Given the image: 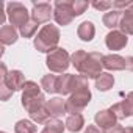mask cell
Returning a JSON list of instances; mask_svg holds the SVG:
<instances>
[{"label": "cell", "instance_id": "20", "mask_svg": "<svg viewBox=\"0 0 133 133\" xmlns=\"http://www.w3.org/2000/svg\"><path fill=\"white\" fill-rule=\"evenodd\" d=\"M64 130H66V124H63L59 117H50L44 124L41 133H64Z\"/></svg>", "mask_w": 133, "mask_h": 133}, {"label": "cell", "instance_id": "24", "mask_svg": "<svg viewBox=\"0 0 133 133\" xmlns=\"http://www.w3.org/2000/svg\"><path fill=\"white\" fill-rule=\"evenodd\" d=\"M121 107H122V113H124V119L125 117H131L133 116V91H130L125 99L121 102Z\"/></svg>", "mask_w": 133, "mask_h": 133}, {"label": "cell", "instance_id": "3", "mask_svg": "<svg viewBox=\"0 0 133 133\" xmlns=\"http://www.w3.org/2000/svg\"><path fill=\"white\" fill-rule=\"evenodd\" d=\"M91 99H92V94H91L89 86H82L75 89L66 100V113H69V114L82 113L89 105Z\"/></svg>", "mask_w": 133, "mask_h": 133}, {"label": "cell", "instance_id": "21", "mask_svg": "<svg viewBox=\"0 0 133 133\" xmlns=\"http://www.w3.org/2000/svg\"><path fill=\"white\" fill-rule=\"evenodd\" d=\"M38 27H39V24L38 22H35L33 19H30L25 25H22L21 28H19V35L22 36V38H35L36 35H38Z\"/></svg>", "mask_w": 133, "mask_h": 133}, {"label": "cell", "instance_id": "27", "mask_svg": "<svg viewBox=\"0 0 133 133\" xmlns=\"http://www.w3.org/2000/svg\"><path fill=\"white\" fill-rule=\"evenodd\" d=\"M86 56H88V52H85V50H75V52L71 55V64L74 66L75 69H78L80 64L85 61Z\"/></svg>", "mask_w": 133, "mask_h": 133}, {"label": "cell", "instance_id": "1", "mask_svg": "<svg viewBox=\"0 0 133 133\" xmlns=\"http://www.w3.org/2000/svg\"><path fill=\"white\" fill-rule=\"evenodd\" d=\"M59 38H61V33H59V28L56 25H52V24H45L39 28L38 35L35 36V41H33V45L38 52L41 53H52L55 49H58V42H59Z\"/></svg>", "mask_w": 133, "mask_h": 133}, {"label": "cell", "instance_id": "10", "mask_svg": "<svg viewBox=\"0 0 133 133\" xmlns=\"http://www.w3.org/2000/svg\"><path fill=\"white\" fill-rule=\"evenodd\" d=\"M0 82H3V83H5L11 91H14V92H16V91H22L24 86H25V83H27L25 75L22 74V71H17V69L10 71L6 77L0 78Z\"/></svg>", "mask_w": 133, "mask_h": 133}, {"label": "cell", "instance_id": "29", "mask_svg": "<svg viewBox=\"0 0 133 133\" xmlns=\"http://www.w3.org/2000/svg\"><path fill=\"white\" fill-rule=\"evenodd\" d=\"M97 11H110V10H113V2H92L91 3Z\"/></svg>", "mask_w": 133, "mask_h": 133}, {"label": "cell", "instance_id": "7", "mask_svg": "<svg viewBox=\"0 0 133 133\" xmlns=\"http://www.w3.org/2000/svg\"><path fill=\"white\" fill-rule=\"evenodd\" d=\"M72 0H56L53 5V19L58 25L66 27L74 21Z\"/></svg>", "mask_w": 133, "mask_h": 133}, {"label": "cell", "instance_id": "23", "mask_svg": "<svg viewBox=\"0 0 133 133\" xmlns=\"http://www.w3.org/2000/svg\"><path fill=\"white\" fill-rule=\"evenodd\" d=\"M36 125L31 119H21L16 122L14 125V131L16 133H36Z\"/></svg>", "mask_w": 133, "mask_h": 133}, {"label": "cell", "instance_id": "5", "mask_svg": "<svg viewBox=\"0 0 133 133\" xmlns=\"http://www.w3.org/2000/svg\"><path fill=\"white\" fill-rule=\"evenodd\" d=\"M103 55L99 53V52H89L88 56L85 58V61L80 64V68L77 69L80 75L86 77L88 80L89 78H97L100 74H102V69H103Z\"/></svg>", "mask_w": 133, "mask_h": 133}, {"label": "cell", "instance_id": "26", "mask_svg": "<svg viewBox=\"0 0 133 133\" xmlns=\"http://www.w3.org/2000/svg\"><path fill=\"white\" fill-rule=\"evenodd\" d=\"M91 3L89 2H86V0H72V10H74V16L75 17H78V16H82L86 10H88V6H89Z\"/></svg>", "mask_w": 133, "mask_h": 133}, {"label": "cell", "instance_id": "32", "mask_svg": "<svg viewBox=\"0 0 133 133\" xmlns=\"http://www.w3.org/2000/svg\"><path fill=\"white\" fill-rule=\"evenodd\" d=\"M85 133H103V130L99 128L96 124H91V125H88V127L85 128Z\"/></svg>", "mask_w": 133, "mask_h": 133}, {"label": "cell", "instance_id": "9", "mask_svg": "<svg viewBox=\"0 0 133 133\" xmlns=\"http://www.w3.org/2000/svg\"><path fill=\"white\" fill-rule=\"evenodd\" d=\"M127 44H128V36L121 30H111L105 36V45L108 50H113V52L122 50Z\"/></svg>", "mask_w": 133, "mask_h": 133}, {"label": "cell", "instance_id": "4", "mask_svg": "<svg viewBox=\"0 0 133 133\" xmlns=\"http://www.w3.org/2000/svg\"><path fill=\"white\" fill-rule=\"evenodd\" d=\"M45 66L52 74H64L71 66V55L64 47L55 49L45 58Z\"/></svg>", "mask_w": 133, "mask_h": 133}, {"label": "cell", "instance_id": "8", "mask_svg": "<svg viewBox=\"0 0 133 133\" xmlns=\"http://www.w3.org/2000/svg\"><path fill=\"white\" fill-rule=\"evenodd\" d=\"M53 17V6L47 2H33L31 8V19L35 22L41 24H50V19Z\"/></svg>", "mask_w": 133, "mask_h": 133}, {"label": "cell", "instance_id": "36", "mask_svg": "<svg viewBox=\"0 0 133 133\" xmlns=\"http://www.w3.org/2000/svg\"><path fill=\"white\" fill-rule=\"evenodd\" d=\"M2 133H6V131H2Z\"/></svg>", "mask_w": 133, "mask_h": 133}, {"label": "cell", "instance_id": "35", "mask_svg": "<svg viewBox=\"0 0 133 133\" xmlns=\"http://www.w3.org/2000/svg\"><path fill=\"white\" fill-rule=\"evenodd\" d=\"M124 133H133V127H124Z\"/></svg>", "mask_w": 133, "mask_h": 133}, {"label": "cell", "instance_id": "25", "mask_svg": "<svg viewBox=\"0 0 133 133\" xmlns=\"http://www.w3.org/2000/svg\"><path fill=\"white\" fill-rule=\"evenodd\" d=\"M119 30L124 31L127 36L128 35H133V14L124 13L122 21H121V25H119Z\"/></svg>", "mask_w": 133, "mask_h": 133}, {"label": "cell", "instance_id": "34", "mask_svg": "<svg viewBox=\"0 0 133 133\" xmlns=\"http://www.w3.org/2000/svg\"><path fill=\"white\" fill-rule=\"evenodd\" d=\"M125 13H130V14H133V2H130V5H128V8L125 10Z\"/></svg>", "mask_w": 133, "mask_h": 133}, {"label": "cell", "instance_id": "30", "mask_svg": "<svg viewBox=\"0 0 133 133\" xmlns=\"http://www.w3.org/2000/svg\"><path fill=\"white\" fill-rule=\"evenodd\" d=\"M110 108H111V111L116 114V117H117L119 121H122V119H124V113H122V107H121V102H117V103L111 105Z\"/></svg>", "mask_w": 133, "mask_h": 133}, {"label": "cell", "instance_id": "14", "mask_svg": "<svg viewBox=\"0 0 133 133\" xmlns=\"http://www.w3.org/2000/svg\"><path fill=\"white\" fill-rule=\"evenodd\" d=\"M122 16H124V13H122V11L110 10V11H107V13L103 14L102 22H103V25H105L107 28H110V30H117V28H119V25H121Z\"/></svg>", "mask_w": 133, "mask_h": 133}, {"label": "cell", "instance_id": "13", "mask_svg": "<svg viewBox=\"0 0 133 133\" xmlns=\"http://www.w3.org/2000/svg\"><path fill=\"white\" fill-rule=\"evenodd\" d=\"M19 39V31L13 25H3L0 28V42L2 45H13Z\"/></svg>", "mask_w": 133, "mask_h": 133}, {"label": "cell", "instance_id": "18", "mask_svg": "<svg viewBox=\"0 0 133 133\" xmlns=\"http://www.w3.org/2000/svg\"><path fill=\"white\" fill-rule=\"evenodd\" d=\"M94 83H96V88L100 92H107V91H110L114 86V75H111L110 72H102L94 80Z\"/></svg>", "mask_w": 133, "mask_h": 133}, {"label": "cell", "instance_id": "6", "mask_svg": "<svg viewBox=\"0 0 133 133\" xmlns=\"http://www.w3.org/2000/svg\"><path fill=\"white\" fill-rule=\"evenodd\" d=\"M6 16L10 21V25L21 28L31 19V13L27 10V6L21 2H10L6 3Z\"/></svg>", "mask_w": 133, "mask_h": 133}, {"label": "cell", "instance_id": "17", "mask_svg": "<svg viewBox=\"0 0 133 133\" xmlns=\"http://www.w3.org/2000/svg\"><path fill=\"white\" fill-rule=\"evenodd\" d=\"M64 124H66V128H68L69 131L77 133V131L83 130V127H85V117H83V114H82V113L69 114Z\"/></svg>", "mask_w": 133, "mask_h": 133}, {"label": "cell", "instance_id": "11", "mask_svg": "<svg viewBox=\"0 0 133 133\" xmlns=\"http://www.w3.org/2000/svg\"><path fill=\"white\" fill-rule=\"evenodd\" d=\"M117 121H119V119H117L116 114L111 111V108L100 110V111H97L96 116H94L96 125H97L99 128H102V130H108V128L114 127V125L117 124Z\"/></svg>", "mask_w": 133, "mask_h": 133}, {"label": "cell", "instance_id": "12", "mask_svg": "<svg viewBox=\"0 0 133 133\" xmlns=\"http://www.w3.org/2000/svg\"><path fill=\"white\" fill-rule=\"evenodd\" d=\"M103 69L107 71H124L127 69V58L117 55V53H110L103 55Z\"/></svg>", "mask_w": 133, "mask_h": 133}, {"label": "cell", "instance_id": "22", "mask_svg": "<svg viewBox=\"0 0 133 133\" xmlns=\"http://www.w3.org/2000/svg\"><path fill=\"white\" fill-rule=\"evenodd\" d=\"M50 117H52V114L49 113V110H47L45 105H42V107L38 108L36 111L30 113V119H31L35 124H45Z\"/></svg>", "mask_w": 133, "mask_h": 133}, {"label": "cell", "instance_id": "19", "mask_svg": "<svg viewBox=\"0 0 133 133\" xmlns=\"http://www.w3.org/2000/svg\"><path fill=\"white\" fill-rule=\"evenodd\" d=\"M58 78L59 75L55 74H47L41 78V88L47 94H58Z\"/></svg>", "mask_w": 133, "mask_h": 133}, {"label": "cell", "instance_id": "33", "mask_svg": "<svg viewBox=\"0 0 133 133\" xmlns=\"http://www.w3.org/2000/svg\"><path fill=\"white\" fill-rule=\"evenodd\" d=\"M127 71L133 72V56H127Z\"/></svg>", "mask_w": 133, "mask_h": 133}, {"label": "cell", "instance_id": "16", "mask_svg": "<svg viewBox=\"0 0 133 133\" xmlns=\"http://www.w3.org/2000/svg\"><path fill=\"white\" fill-rule=\"evenodd\" d=\"M77 35H78V38H80L82 41L89 42V41H92L94 36H96V25H94L91 21H83V22L78 25V28H77Z\"/></svg>", "mask_w": 133, "mask_h": 133}, {"label": "cell", "instance_id": "28", "mask_svg": "<svg viewBox=\"0 0 133 133\" xmlns=\"http://www.w3.org/2000/svg\"><path fill=\"white\" fill-rule=\"evenodd\" d=\"M14 94V91H11L3 82H0V100H3V102H6V100H10V97Z\"/></svg>", "mask_w": 133, "mask_h": 133}, {"label": "cell", "instance_id": "2", "mask_svg": "<svg viewBox=\"0 0 133 133\" xmlns=\"http://www.w3.org/2000/svg\"><path fill=\"white\" fill-rule=\"evenodd\" d=\"M22 107L25 108V111L30 114L33 111H36L38 108H41L42 105H45V96L41 91V85H38L33 80H27L24 89H22V97H21Z\"/></svg>", "mask_w": 133, "mask_h": 133}, {"label": "cell", "instance_id": "15", "mask_svg": "<svg viewBox=\"0 0 133 133\" xmlns=\"http://www.w3.org/2000/svg\"><path fill=\"white\" fill-rule=\"evenodd\" d=\"M45 107L52 117H59L66 114V100H63V97H52L50 100L45 102Z\"/></svg>", "mask_w": 133, "mask_h": 133}, {"label": "cell", "instance_id": "31", "mask_svg": "<svg viewBox=\"0 0 133 133\" xmlns=\"http://www.w3.org/2000/svg\"><path fill=\"white\" fill-rule=\"evenodd\" d=\"M103 133H124V127L121 124H116L114 127H111L108 130H103Z\"/></svg>", "mask_w": 133, "mask_h": 133}]
</instances>
